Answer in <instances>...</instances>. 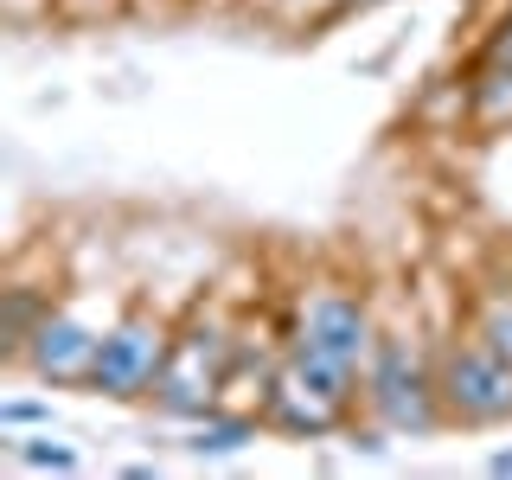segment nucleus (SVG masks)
<instances>
[{"label":"nucleus","mask_w":512,"mask_h":480,"mask_svg":"<svg viewBox=\"0 0 512 480\" xmlns=\"http://www.w3.org/2000/svg\"><path fill=\"white\" fill-rule=\"evenodd\" d=\"M487 58H506V64H512V13H506L500 26H493V39H487Z\"/></svg>","instance_id":"ddd939ff"},{"label":"nucleus","mask_w":512,"mask_h":480,"mask_svg":"<svg viewBox=\"0 0 512 480\" xmlns=\"http://www.w3.org/2000/svg\"><path fill=\"white\" fill-rule=\"evenodd\" d=\"M474 333H480L493 352H500V359H512V295H487V301H480Z\"/></svg>","instance_id":"9b49d317"},{"label":"nucleus","mask_w":512,"mask_h":480,"mask_svg":"<svg viewBox=\"0 0 512 480\" xmlns=\"http://www.w3.org/2000/svg\"><path fill=\"white\" fill-rule=\"evenodd\" d=\"M224 384H231V333L218 320H199V327H186L173 340L160 384H154V404L167 416H212Z\"/></svg>","instance_id":"f03ea898"},{"label":"nucleus","mask_w":512,"mask_h":480,"mask_svg":"<svg viewBox=\"0 0 512 480\" xmlns=\"http://www.w3.org/2000/svg\"><path fill=\"white\" fill-rule=\"evenodd\" d=\"M352 384H359V372H346V365L295 346L288 365L269 378L263 416L276 429H288V436H327V429H340V416L352 404Z\"/></svg>","instance_id":"f257e3e1"},{"label":"nucleus","mask_w":512,"mask_h":480,"mask_svg":"<svg viewBox=\"0 0 512 480\" xmlns=\"http://www.w3.org/2000/svg\"><path fill=\"white\" fill-rule=\"evenodd\" d=\"M20 461H26V468H58V474H64V468H77V455H71V448H58L52 436H45V442H26V448H20Z\"/></svg>","instance_id":"f8f14e48"},{"label":"nucleus","mask_w":512,"mask_h":480,"mask_svg":"<svg viewBox=\"0 0 512 480\" xmlns=\"http://www.w3.org/2000/svg\"><path fill=\"white\" fill-rule=\"evenodd\" d=\"M340 7H378V0H340Z\"/></svg>","instance_id":"dca6fc26"},{"label":"nucleus","mask_w":512,"mask_h":480,"mask_svg":"<svg viewBox=\"0 0 512 480\" xmlns=\"http://www.w3.org/2000/svg\"><path fill=\"white\" fill-rule=\"evenodd\" d=\"M167 352H173V333L160 327L154 314H122L116 327H109L103 352H96L90 391H103V397H154Z\"/></svg>","instance_id":"39448f33"},{"label":"nucleus","mask_w":512,"mask_h":480,"mask_svg":"<svg viewBox=\"0 0 512 480\" xmlns=\"http://www.w3.org/2000/svg\"><path fill=\"white\" fill-rule=\"evenodd\" d=\"M487 468H493V474H512V448H500V455H493Z\"/></svg>","instance_id":"2eb2a0df"},{"label":"nucleus","mask_w":512,"mask_h":480,"mask_svg":"<svg viewBox=\"0 0 512 480\" xmlns=\"http://www.w3.org/2000/svg\"><path fill=\"white\" fill-rule=\"evenodd\" d=\"M468 96H474V109H468V116H474L480 128H500V122H512V64H506V58H480V71H474Z\"/></svg>","instance_id":"6e6552de"},{"label":"nucleus","mask_w":512,"mask_h":480,"mask_svg":"<svg viewBox=\"0 0 512 480\" xmlns=\"http://www.w3.org/2000/svg\"><path fill=\"white\" fill-rule=\"evenodd\" d=\"M365 391L384 429H404V436H429L442 423V384L416 365V352L404 340H378L372 365H365Z\"/></svg>","instance_id":"7ed1b4c3"},{"label":"nucleus","mask_w":512,"mask_h":480,"mask_svg":"<svg viewBox=\"0 0 512 480\" xmlns=\"http://www.w3.org/2000/svg\"><path fill=\"white\" fill-rule=\"evenodd\" d=\"M103 340H109L103 320H90L77 308H45V320L32 327L20 359L32 365V378H45V384H90Z\"/></svg>","instance_id":"0eeeda50"},{"label":"nucleus","mask_w":512,"mask_h":480,"mask_svg":"<svg viewBox=\"0 0 512 480\" xmlns=\"http://www.w3.org/2000/svg\"><path fill=\"white\" fill-rule=\"evenodd\" d=\"M295 346L346 365V372H365L372 352H378V333H372V314H365L359 295H346V288H314V295L301 301Z\"/></svg>","instance_id":"423d86ee"},{"label":"nucleus","mask_w":512,"mask_h":480,"mask_svg":"<svg viewBox=\"0 0 512 480\" xmlns=\"http://www.w3.org/2000/svg\"><path fill=\"white\" fill-rule=\"evenodd\" d=\"M244 442H256V423H250V416L244 410H231V416H199V429H192V455H237V448H244Z\"/></svg>","instance_id":"1a4fd4ad"},{"label":"nucleus","mask_w":512,"mask_h":480,"mask_svg":"<svg viewBox=\"0 0 512 480\" xmlns=\"http://www.w3.org/2000/svg\"><path fill=\"white\" fill-rule=\"evenodd\" d=\"M39 320H45V314L32 308V295H26V288H7V308H0V359H20Z\"/></svg>","instance_id":"9d476101"},{"label":"nucleus","mask_w":512,"mask_h":480,"mask_svg":"<svg viewBox=\"0 0 512 480\" xmlns=\"http://www.w3.org/2000/svg\"><path fill=\"white\" fill-rule=\"evenodd\" d=\"M45 416H52L45 404H7V410H0V423H45Z\"/></svg>","instance_id":"4468645a"},{"label":"nucleus","mask_w":512,"mask_h":480,"mask_svg":"<svg viewBox=\"0 0 512 480\" xmlns=\"http://www.w3.org/2000/svg\"><path fill=\"white\" fill-rule=\"evenodd\" d=\"M436 384H442V410L455 416V423L487 429V423H506L512 416V359H500L480 333L442 352Z\"/></svg>","instance_id":"20e7f679"}]
</instances>
